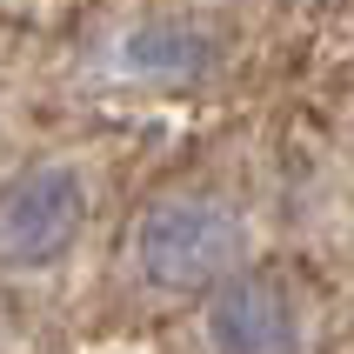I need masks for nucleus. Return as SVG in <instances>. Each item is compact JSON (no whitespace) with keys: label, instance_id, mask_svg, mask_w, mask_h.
I'll list each match as a JSON object with an SVG mask.
<instances>
[{"label":"nucleus","instance_id":"f257e3e1","mask_svg":"<svg viewBox=\"0 0 354 354\" xmlns=\"http://www.w3.org/2000/svg\"><path fill=\"white\" fill-rule=\"evenodd\" d=\"M248 221L214 187H167L134 221V268L154 295H214L221 281L241 274Z\"/></svg>","mask_w":354,"mask_h":354},{"label":"nucleus","instance_id":"f03ea898","mask_svg":"<svg viewBox=\"0 0 354 354\" xmlns=\"http://www.w3.org/2000/svg\"><path fill=\"white\" fill-rule=\"evenodd\" d=\"M87 234V187L67 160H34L0 187V268L47 274Z\"/></svg>","mask_w":354,"mask_h":354},{"label":"nucleus","instance_id":"7ed1b4c3","mask_svg":"<svg viewBox=\"0 0 354 354\" xmlns=\"http://www.w3.org/2000/svg\"><path fill=\"white\" fill-rule=\"evenodd\" d=\"M214 354H308V308L274 268H241L207 295Z\"/></svg>","mask_w":354,"mask_h":354},{"label":"nucleus","instance_id":"20e7f679","mask_svg":"<svg viewBox=\"0 0 354 354\" xmlns=\"http://www.w3.org/2000/svg\"><path fill=\"white\" fill-rule=\"evenodd\" d=\"M120 54H127L134 74H174V80H187V74H207L221 47H214V34H201L194 20L160 14V20H140Z\"/></svg>","mask_w":354,"mask_h":354}]
</instances>
